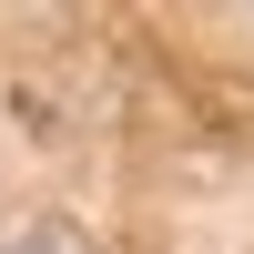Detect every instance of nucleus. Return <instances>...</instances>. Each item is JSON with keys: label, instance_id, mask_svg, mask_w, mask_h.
Masks as SVG:
<instances>
[{"label": "nucleus", "instance_id": "obj_1", "mask_svg": "<svg viewBox=\"0 0 254 254\" xmlns=\"http://www.w3.org/2000/svg\"><path fill=\"white\" fill-rule=\"evenodd\" d=\"M0 254H92L71 234V224H10V234H0Z\"/></svg>", "mask_w": 254, "mask_h": 254}]
</instances>
